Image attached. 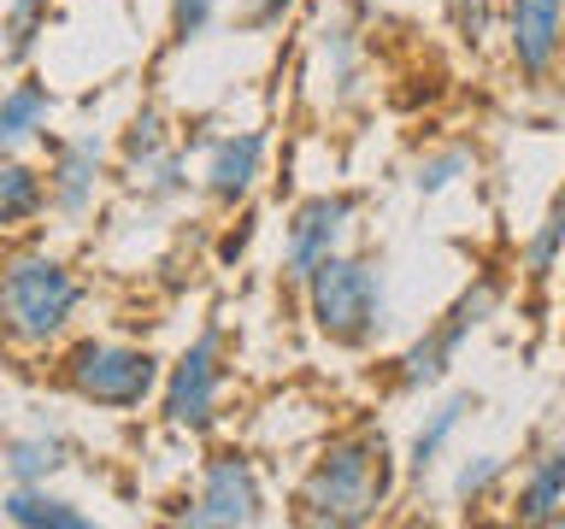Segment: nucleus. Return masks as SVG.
<instances>
[{"mask_svg":"<svg viewBox=\"0 0 565 529\" xmlns=\"http://www.w3.org/2000/svg\"><path fill=\"white\" fill-rule=\"evenodd\" d=\"M471 171H477V153L466 148V141H441V148H424L406 176H413L418 201H436V194H448L454 183H466Z\"/></svg>","mask_w":565,"mask_h":529,"instance_id":"4be33fe9","label":"nucleus"},{"mask_svg":"<svg viewBox=\"0 0 565 529\" xmlns=\"http://www.w3.org/2000/svg\"><path fill=\"white\" fill-rule=\"evenodd\" d=\"M507 483H512V458L507 453H471V458H459L454 476H448V500L459 511H477V506L501 500Z\"/></svg>","mask_w":565,"mask_h":529,"instance_id":"aec40b11","label":"nucleus"},{"mask_svg":"<svg viewBox=\"0 0 565 529\" xmlns=\"http://www.w3.org/2000/svg\"><path fill=\"white\" fill-rule=\"evenodd\" d=\"M501 18H507V0H454V35H459V47L483 53L489 35H501Z\"/></svg>","mask_w":565,"mask_h":529,"instance_id":"a878e982","label":"nucleus"},{"mask_svg":"<svg viewBox=\"0 0 565 529\" xmlns=\"http://www.w3.org/2000/svg\"><path fill=\"white\" fill-rule=\"evenodd\" d=\"M507 518L524 523V529L565 523V435L542 441V447L524 458L519 483L507 488Z\"/></svg>","mask_w":565,"mask_h":529,"instance_id":"f8f14e48","label":"nucleus"},{"mask_svg":"<svg viewBox=\"0 0 565 529\" xmlns=\"http://www.w3.org/2000/svg\"><path fill=\"white\" fill-rule=\"evenodd\" d=\"M254 236H259V224H254V218H242V229H224V236H218V259H224V264H236L247 247H254Z\"/></svg>","mask_w":565,"mask_h":529,"instance_id":"cd10ccee","label":"nucleus"},{"mask_svg":"<svg viewBox=\"0 0 565 529\" xmlns=\"http://www.w3.org/2000/svg\"><path fill=\"white\" fill-rule=\"evenodd\" d=\"M47 7L53 0H12L7 18H0V65H30L35 42L47 35Z\"/></svg>","mask_w":565,"mask_h":529,"instance_id":"b1692460","label":"nucleus"},{"mask_svg":"<svg viewBox=\"0 0 565 529\" xmlns=\"http://www.w3.org/2000/svg\"><path fill=\"white\" fill-rule=\"evenodd\" d=\"M501 306H507V277H489V271L471 277L466 289L401 347L395 395H436V388L454 377V365H459V353L471 347V335H483L494 317H501Z\"/></svg>","mask_w":565,"mask_h":529,"instance_id":"20e7f679","label":"nucleus"},{"mask_svg":"<svg viewBox=\"0 0 565 529\" xmlns=\"http://www.w3.org/2000/svg\"><path fill=\"white\" fill-rule=\"evenodd\" d=\"M224 382H230V330L224 317H206L166 365L159 382V418L177 435H212L224 423Z\"/></svg>","mask_w":565,"mask_h":529,"instance_id":"423d86ee","label":"nucleus"},{"mask_svg":"<svg viewBox=\"0 0 565 529\" xmlns=\"http://www.w3.org/2000/svg\"><path fill=\"white\" fill-rule=\"evenodd\" d=\"M300 7V0H236V30L242 35H271L289 24V12Z\"/></svg>","mask_w":565,"mask_h":529,"instance_id":"bb28decb","label":"nucleus"},{"mask_svg":"<svg viewBox=\"0 0 565 529\" xmlns=\"http://www.w3.org/2000/svg\"><path fill=\"white\" fill-rule=\"evenodd\" d=\"M71 458H77V447L60 430H24L0 441V465L12 483H53L60 471H71Z\"/></svg>","mask_w":565,"mask_h":529,"instance_id":"2eb2a0df","label":"nucleus"},{"mask_svg":"<svg viewBox=\"0 0 565 529\" xmlns=\"http://www.w3.org/2000/svg\"><path fill=\"white\" fill-rule=\"evenodd\" d=\"M47 118H53V88L42 77H18L0 95V153H18L30 141H42Z\"/></svg>","mask_w":565,"mask_h":529,"instance_id":"dca6fc26","label":"nucleus"},{"mask_svg":"<svg viewBox=\"0 0 565 529\" xmlns=\"http://www.w3.org/2000/svg\"><path fill=\"white\" fill-rule=\"evenodd\" d=\"M42 212H47V171H35L18 153H0V229H24Z\"/></svg>","mask_w":565,"mask_h":529,"instance_id":"a211bd4d","label":"nucleus"},{"mask_svg":"<svg viewBox=\"0 0 565 529\" xmlns=\"http://www.w3.org/2000/svg\"><path fill=\"white\" fill-rule=\"evenodd\" d=\"M106 188V148L95 136H65L53 141V159H47V212L65 224H83L95 212Z\"/></svg>","mask_w":565,"mask_h":529,"instance_id":"9b49d317","label":"nucleus"},{"mask_svg":"<svg viewBox=\"0 0 565 529\" xmlns=\"http://www.w3.org/2000/svg\"><path fill=\"white\" fill-rule=\"evenodd\" d=\"M477 406H483V395H477V388H448L441 400L424 406V418L413 423V441H406V453H401V465H406V476H413V483H424L430 471H441V458L454 453V441H459V430L477 418Z\"/></svg>","mask_w":565,"mask_h":529,"instance_id":"ddd939ff","label":"nucleus"},{"mask_svg":"<svg viewBox=\"0 0 565 529\" xmlns=\"http://www.w3.org/2000/svg\"><path fill=\"white\" fill-rule=\"evenodd\" d=\"M218 12H224V0H171V18H166V53L194 47L212 24H218Z\"/></svg>","mask_w":565,"mask_h":529,"instance_id":"393cba45","label":"nucleus"},{"mask_svg":"<svg viewBox=\"0 0 565 529\" xmlns=\"http://www.w3.org/2000/svg\"><path fill=\"white\" fill-rule=\"evenodd\" d=\"M360 206H365V194H353V188H318L307 201H295L289 224H282V282L289 289H307V277L318 264L342 253L353 224H360Z\"/></svg>","mask_w":565,"mask_h":529,"instance_id":"6e6552de","label":"nucleus"},{"mask_svg":"<svg viewBox=\"0 0 565 529\" xmlns=\"http://www.w3.org/2000/svg\"><path fill=\"white\" fill-rule=\"evenodd\" d=\"M507 60L524 83H547L565 60V0H507Z\"/></svg>","mask_w":565,"mask_h":529,"instance_id":"1a4fd4ad","label":"nucleus"},{"mask_svg":"<svg viewBox=\"0 0 565 529\" xmlns=\"http://www.w3.org/2000/svg\"><path fill=\"white\" fill-rule=\"evenodd\" d=\"M265 476H259V458L247 447H212L201 458V483H194L189 506L177 511V523L189 529H254L265 523Z\"/></svg>","mask_w":565,"mask_h":529,"instance_id":"0eeeda50","label":"nucleus"},{"mask_svg":"<svg viewBox=\"0 0 565 529\" xmlns=\"http://www.w3.org/2000/svg\"><path fill=\"white\" fill-rule=\"evenodd\" d=\"M83 306V277L65 259L42 253H12L0 259V335L12 347H53L71 330Z\"/></svg>","mask_w":565,"mask_h":529,"instance_id":"7ed1b4c3","label":"nucleus"},{"mask_svg":"<svg viewBox=\"0 0 565 529\" xmlns=\"http://www.w3.org/2000/svg\"><path fill=\"white\" fill-rule=\"evenodd\" d=\"M312 53H318V77L330 88V112L360 106L365 100V47H360L348 18H324L312 30Z\"/></svg>","mask_w":565,"mask_h":529,"instance_id":"4468645a","label":"nucleus"},{"mask_svg":"<svg viewBox=\"0 0 565 529\" xmlns=\"http://www.w3.org/2000/svg\"><path fill=\"white\" fill-rule=\"evenodd\" d=\"M124 188H130L141 206H177L189 188H201V176H189V153H183V141H177V148L148 159L141 171H124Z\"/></svg>","mask_w":565,"mask_h":529,"instance_id":"6ab92c4d","label":"nucleus"},{"mask_svg":"<svg viewBox=\"0 0 565 529\" xmlns=\"http://www.w3.org/2000/svg\"><path fill=\"white\" fill-rule=\"evenodd\" d=\"M565 259V183L554 188V201H547V212L536 218V229L524 236L519 247V264H524V282H547L559 271Z\"/></svg>","mask_w":565,"mask_h":529,"instance_id":"412c9836","label":"nucleus"},{"mask_svg":"<svg viewBox=\"0 0 565 529\" xmlns=\"http://www.w3.org/2000/svg\"><path fill=\"white\" fill-rule=\"evenodd\" d=\"M53 382L65 395H77L88 406H106V412H136L159 395L166 382V359L153 347H136V342H77L60 353L53 365Z\"/></svg>","mask_w":565,"mask_h":529,"instance_id":"39448f33","label":"nucleus"},{"mask_svg":"<svg viewBox=\"0 0 565 529\" xmlns=\"http://www.w3.org/2000/svg\"><path fill=\"white\" fill-rule=\"evenodd\" d=\"M401 476L406 465L383 423H348L307 458L289 494V518L312 529H365L388 511Z\"/></svg>","mask_w":565,"mask_h":529,"instance_id":"f257e3e1","label":"nucleus"},{"mask_svg":"<svg viewBox=\"0 0 565 529\" xmlns=\"http://www.w3.org/2000/svg\"><path fill=\"white\" fill-rule=\"evenodd\" d=\"M265 159H271V130H230L218 141H206V165H201V194L218 212H236L254 201Z\"/></svg>","mask_w":565,"mask_h":529,"instance_id":"9d476101","label":"nucleus"},{"mask_svg":"<svg viewBox=\"0 0 565 529\" xmlns=\"http://www.w3.org/2000/svg\"><path fill=\"white\" fill-rule=\"evenodd\" d=\"M0 518L18 523V529H88L95 523L77 500L53 494L47 483H12L7 494H0Z\"/></svg>","mask_w":565,"mask_h":529,"instance_id":"f3484780","label":"nucleus"},{"mask_svg":"<svg viewBox=\"0 0 565 529\" xmlns=\"http://www.w3.org/2000/svg\"><path fill=\"white\" fill-rule=\"evenodd\" d=\"M166 148H177L171 118L159 112V106H141V112H130V123H124V136H118V176H124V171H141L148 159H159Z\"/></svg>","mask_w":565,"mask_h":529,"instance_id":"5701e85b","label":"nucleus"},{"mask_svg":"<svg viewBox=\"0 0 565 529\" xmlns=\"http://www.w3.org/2000/svg\"><path fill=\"white\" fill-rule=\"evenodd\" d=\"M300 300H307L318 342L342 353L377 347V335L388 330V259L371 247H342L307 277Z\"/></svg>","mask_w":565,"mask_h":529,"instance_id":"f03ea898","label":"nucleus"}]
</instances>
